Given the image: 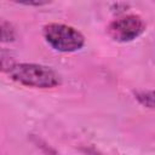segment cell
Listing matches in <instances>:
<instances>
[{
	"label": "cell",
	"instance_id": "cell-5",
	"mask_svg": "<svg viewBox=\"0 0 155 155\" xmlns=\"http://www.w3.org/2000/svg\"><path fill=\"white\" fill-rule=\"evenodd\" d=\"M0 28H1V41L2 42H11L15 40L16 31L10 22H6L5 19H2L0 23Z\"/></svg>",
	"mask_w": 155,
	"mask_h": 155
},
{
	"label": "cell",
	"instance_id": "cell-1",
	"mask_svg": "<svg viewBox=\"0 0 155 155\" xmlns=\"http://www.w3.org/2000/svg\"><path fill=\"white\" fill-rule=\"evenodd\" d=\"M8 76L28 87L52 88L61 85L59 75L50 67L36 63H15L8 70Z\"/></svg>",
	"mask_w": 155,
	"mask_h": 155
},
{
	"label": "cell",
	"instance_id": "cell-6",
	"mask_svg": "<svg viewBox=\"0 0 155 155\" xmlns=\"http://www.w3.org/2000/svg\"><path fill=\"white\" fill-rule=\"evenodd\" d=\"M35 140H36L38 147L44 151L45 155H59V153H57V151H56L50 144H47L46 142H44V140H41V139H38V138H35Z\"/></svg>",
	"mask_w": 155,
	"mask_h": 155
},
{
	"label": "cell",
	"instance_id": "cell-2",
	"mask_svg": "<svg viewBox=\"0 0 155 155\" xmlns=\"http://www.w3.org/2000/svg\"><path fill=\"white\" fill-rule=\"evenodd\" d=\"M46 42L58 52H75L84 47L85 36L76 28L62 23H48L42 29Z\"/></svg>",
	"mask_w": 155,
	"mask_h": 155
},
{
	"label": "cell",
	"instance_id": "cell-3",
	"mask_svg": "<svg viewBox=\"0 0 155 155\" xmlns=\"http://www.w3.org/2000/svg\"><path fill=\"white\" fill-rule=\"evenodd\" d=\"M147 24L138 15H126L114 19L107 28L108 35L117 42H130L145 31Z\"/></svg>",
	"mask_w": 155,
	"mask_h": 155
},
{
	"label": "cell",
	"instance_id": "cell-4",
	"mask_svg": "<svg viewBox=\"0 0 155 155\" xmlns=\"http://www.w3.org/2000/svg\"><path fill=\"white\" fill-rule=\"evenodd\" d=\"M134 98L143 107L149 109H155V90L137 91L134 93Z\"/></svg>",
	"mask_w": 155,
	"mask_h": 155
},
{
	"label": "cell",
	"instance_id": "cell-7",
	"mask_svg": "<svg viewBox=\"0 0 155 155\" xmlns=\"http://www.w3.org/2000/svg\"><path fill=\"white\" fill-rule=\"evenodd\" d=\"M19 5H25V6H42V5H46L48 4L47 1H18Z\"/></svg>",
	"mask_w": 155,
	"mask_h": 155
}]
</instances>
